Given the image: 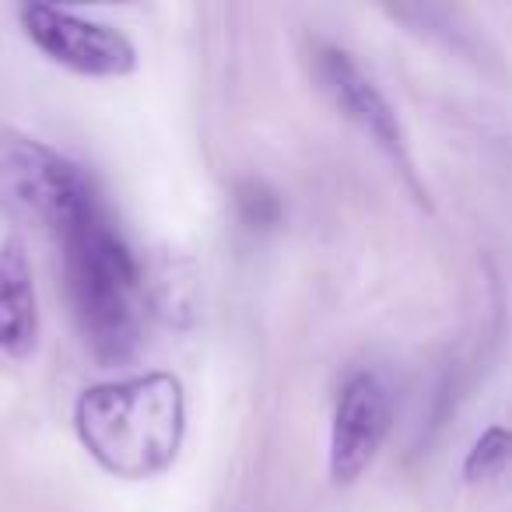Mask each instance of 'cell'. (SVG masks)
Returning a JSON list of instances; mask_svg holds the SVG:
<instances>
[{"mask_svg":"<svg viewBox=\"0 0 512 512\" xmlns=\"http://www.w3.org/2000/svg\"><path fill=\"white\" fill-rule=\"evenodd\" d=\"M81 446L106 474L148 481L176 463L186 435L183 383L169 372L116 379L81 393L74 407Z\"/></svg>","mask_w":512,"mask_h":512,"instance_id":"obj_1","label":"cell"},{"mask_svg":"<svg viewBox=\"0 0 512 512\" xmlns=\"http://www.w3.org/2000/svg\"><path fill=\"white\" fill-rule=\"evenodd\" d=\"M67 292L85 344L99 362H123L141 341V271L102 207L60 235Z\"/></svg>","mask_w":512,"mask_h":512,"instance_id":"obj_2","label":"cell"},{"mask_svg":"<svg viewBox=\"0 0 512 512\" xmlns=\"http://www.w3.org/2000/svg\"><path fill=\"white\" fill-rule=\"evenodd\" d=\"M0 200L22 218L57 232V239L99 211L85 172L32 137L0 141Z\"/></svg>","mask_w":512,"mask_h":512,"instance_id":"obj_3","label":"cell"},{"mask_svg":"<svg viewBox=\"0 0 512 512\" xmlns=\"http://www.w3.org/2000/svg\"><path fill=\"white\" fill-rule=\"evenodd\" d=\"M22 29L53 64L81 78H123L137 67L134 43L120 29L57 4H25Z\"/></svg>","mask_w":512,"mask_h":512,"instance_id":"obj_4","label":"cell"},{"mask_svg":"<svg viewBox=\"0 0 512 512\" xmlns=\"http://www.w3.org/2000/svg\"><path fill=\"white\" fill-rule=\"evenodd\" d=\"M316 78H320L323 92L334 99V106L404 172L407 183L418 190V176H414L411 151H407V137L400 127L397 113H393L390 99L379 92V85L337 46H323L316 53ZM421 193V190H418Z\"/></svg>","mask_w":512,"mask_h":512,"instance_id":"obj_5","label":"cell"},{"mask_svg":"<svg viewBox=\"0 0 512 512\" xmlns=\"http://www.w3.org/2000/svg\"><path fill=\"white\" fill-rule=\"evenodd\" d=\"M393 407L383 379L372 372H355L341 386L330 425V481L355 484L379 456L390 432Z\"/></svg>","mask_w":512,"mask_h":512,"instance_id":"obj_6","label":"cell"},{"mask_svg":"<svg viewBox=\"0 0 512 512\" xmlns=\"http://www.w3.org/2000/svg\"><path fill=\"white\" fill-rule=\"evenodd\" d=\"M39 334L36 274L22 239L0 242V351L29 355Z\"/></svg>","mask_w":512,"mask_h":512,"instance_id":"obj_7","label":"cell"},{"mask_svg":"<svg viewBox=\"0 0 512 512\" xmlns=\"http://www.w3.org/2000/svg\"><path fill=\"white\" fill-rule=\"evenodd\" d=\"M509 460H512V428L491 425L488 432H481V439L470 446L467 460H463V477H467V481H488V477L502 474Z\"/></svg>","mask_w":512,"mask_h":512,"instance_id":"obj_8","label":"cell"},{"mask_svg":"<svg viewBox=\"0 0 512 512\" xmlns=\"http://www.w3.org/2000/svg\"><path fill=\"white\" fill-rule=\"evenodd\" d=\"M235 204H239V214L249 221V225H274L281 218V204L274 197V190H267L264 183H256V179H246V183L235 186Z\"/></svg>","mask_w":512,"mask_h":512,"instance_id":"obj_9","label":"cell"}]
</instances>
